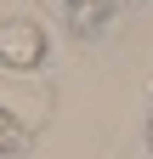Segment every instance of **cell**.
<instances>
[{
  "instance_id": "6da1fadb",
  "label": "cell",
  "mask_w": 153,
  "mask_h": 159,
  "mask_svg": "<svg viewBox=\"0 0 153 159\" xmlns=\"http://www.w3.org/2000/svg\"><path fill=\"white\" fill-rule=\"evenodd\" d=\"M46 51H51V40H46L40 17H6V23H0V68H6V74L40 68Z\"/></svg>"
},
{
  "instance_id": "7a4b0ae2",
  "label": "cell",
  "mask_w": 153,
  "mask_h": 159,
  "mask_svg": "<svg viewBox=\"0 0 153 159\" xmlns=\"http://www.w3.org/2000/svg\"><path fill=\"white\" fill-rule=\"evenodd\" d=\"M28 125H23V119H17L11 108H0V159H17V153H28Z\"/></svg>"
},
{
  "instance_id": "3957f363",
  "label": "cell",
  "mask_w": 153,
  "mask_h": 159,
  "mask_svg": "<svg viewBox=\"0 0 153 159\" xmlns=\"http://www.w3.org/2000/svg\"><path fill=\"white\" fill-rule=\"evenodd\" d=\"M63 6H68V29H74V34H91V29L102 23L108 0H63Z\"/></svg>"
},
{
  "instance_id": "277c9868",
  "label": "cell",
  "mask_w": 153,
  "mask_h": 159,
  "mask_svg": "<svg viewBox=\"0 0 153 159\" xmlns=\"http://www.w3.org/2000/svg\"><path fill=\"white\" fill-rule=\"evenodd\" d=\"M147 148H153V125H147Z\"/></svg>"
}]
</instances>
